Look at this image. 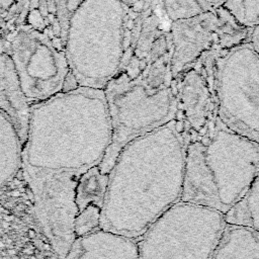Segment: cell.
Here are the masks:
<instances>
[{
  "label": "cell",
  "instance_id": "1",
  "mask_svg": "<svg viewBox=\"0 0 259 259\" xmlns=\"http://www.w3.org/2000/svg\"><path fill=\"white\" fill-rule=\"evenodd\" d=\"M185 153L173 120L127 144L108 174L101 229L139 239L179 202Z\"/></svg>",
  "mask_w": 259,
  "mask_h": 259
},
{
  "label": "cell",
  "instance_id": "2",
  "mask_svg": "<svg viewBox=\"0 0 259 259\" xmlns=\"http://www.w3.org/2000/svg\"><path fill=\"white\" fill-rule=\"evenodd\" d=\"M112 130L104 91L76 87L30 105L22 169L83 174L99 166Z\"/></svg>",
  "mask_w": 259,
  "mask_h": 259
},
{
  "label": "cell",
  "instance_id": "3",
  "mask_svg": "<svg viewBox=\"0 0 259 259\" xmlns=\"http://www.w3.org/2000/svg\"><path fill=\"white\" fill-rule=\"evenodd\" d=\"M147 10L134 11L119 0H84L76 8L65 54L77 87L104 89L130 59Z\"/></svg>",
  "mask_w": 259,
  "mask_h": 259
},
{
  "label": "cell",
  "instance_id": "4",
  "mask_svg": "<svg viewBox=\"0 0 259 259\" xmlns=\"http://www.w3.org/2000/svg\"><path fill=\"white\" fill-rule=\"evenodd\" d=\"M259 171V145L221 121L205 141L186 147L180 201L226 214L247 194Z\"/></svg>",
  "mask_w": 259,
  "mask_h": 259
},
{
  "label": "cell",
  "instance_id": "5",
  "mask_svg": "<svg viewBox=\"0 0 259 259\" xmlns=\"http://www.w3.org/2000/svg\"><path fill=\"white\" fill-rule=\"evenodd\" d=\"M103 91L112 139L98 167L103 174H109L127 144L174 119L176 101L171 70L163 64L148 65L139 71L123 66Z\"/></svg>",
  "mask_w": 259,
  "mask_h": 259
},
{
  "label": "cell",
  "instance_id": "6",
  "mask_svg": "<svg viewBox=\"0 0 259 259\" xmlns=\"http://www.w3.org/2000/svg\"><path fill=\"white\" fill-rule=\"evenodd\" d=\"M226 226L223 213L179 201L138 239L139 259H210Z\"/></svg>",
  "mask_w": 259,
  "mask_h": 259
},
{
  "label": "cell",
  "instance_id": "7",
  "mask_svg": "<svg viewBox=\"0 0 259 259\" xmlns=\"http://www.w3.org/2000/svg\"><path fill=\"white\" fill-rule=\"evenodd\" d=\"M213 75L220 121L259 145V54L248 41L224 52Z\"/></svg>",
  "mask_w": 259,
  "mask_h": 259
},
{
  "label": "cell",
  "instance_id": "8",
  "mask_svg": "<svg viewBox=\"0 0 259 259\" xmlns=\"http://www.w3.org/2000/svg\"><path fill=\"white\" fill-rule=\"evenodd\" d=\"M7 53L29 105L62 92L70 73L65 48L47 33L22 22L12 32Z\"/></svg>",
  "mask_w": 259,
  "mask_h": 259
},
{
  "label": "cell",
  "instance_id": "9",
  "mask_svg": "<svg viewBox=\"0 0 259 259\" xmlns=\"http://www.w3.org/2000/svg\"><path fill=\"white\" fill-rule=\"evenodd\" d=\"M173 80L205 56L220 55L248 41L250 29L224 6L169 23Z\"/></svg>",
  "mask_w": 259,
  "mask_h": 259
},
{
  "label": "cell",
  "instance_id": "10",
  "mask_svg": "<svg viewBox=\"0 0 259 259\" xmlns=\"http://www.w3.org/2000/svg\"><path fill=\"white\" fill-rule=\"evenodd\" d=\"M32 192L39 225L61 259L76 240L75 219L79 212L76 187L82 174L22 169Z\"/></svg>",
  "mask_w": 259,
  "mask_h": 259
},
{
  "label": "cell",
  "instance_id": "11",
  "mask_svg": "<svg viewBox=\"0 0 259 259\" xmlns=\"http://www.w3.org/2000/svg\"><path fill=\"white\" fill-rule=\"evenodd\" d=\"M217 56L203 57L174 79L173 122L186 147L208 139L220 123L213 75Z\"/></svg>",
  "mask_w": 259,
  "mask_h": 259
},
{
  "label": "cell",
  "instance_id": "12",
  "mask_svg": "<svg viewBox=\"0 0 259 259\" xmlns=\"http://www.w3.org/2000/svg\"><path fill=\"white\" fill-rule=\"evenodd\" d=\"M65 259H139L138 239L100 229L76 238Z\"/></svg>",
  "mask_w": 259,
  "mask_h": 259
},
{
  "label": "cell",
  "instance_id": "13",
  "mask_svg": "<svg viewBox=\"0 0 259 259\" xmlns=\"http://www.w3.org/2000/svg\"><path fill=\"white\" fill-rule=\"evenodd\" d=\"M0 110L12 120L23 146L30 105L21 91L14 65L4 45H0Z\"/></svg>",
  "mask_w": 259,
  "mask_h": 259
},
{
  "label": "cell",
  "instance_id": "14",
  "mask_svg": "<svg viewBox=\"0 0 259 259\" xmlns=\"http://www.w3.org/2000/svg\"><path fill=\"white\" fill-rule=\"evenodd\" d=\"M210 259H259V232L227 225Z\"/></svg>",
  "mask_w": 259,
  "mask_h": 259
},
{
  "label": "cell",
  "instance_id": "15",
  "mask_svg": "<svg viewBox=\"0 0 259 259\" xmlns=\"http://www.w3.org/2000/svg\"><path fill=\"white\" fill-rule=\"evenodd\" d=\"M22 164V143L12 120L0 110V186L15 176Z\"/></svg>",
  "mask_w": 259,
  "mask_h": 259
},
{
  "label": "cell",
  "instance_id": "16",
  "mask_svg": "<svg viewBox=\"0 0 259 259\" xmlns=\"http://www.w3.org/2000/svg\"><path fill=\"white\" fill-rule=\"evenodd\" d=\"M107 184L108 174H103L98 166L83 173L76 187V203L79 211L91 204L102 207Z\"/></svg>",
  "mask_w": 259,
  "mask_h": 259
},
{
  "label": "cell",
  "instance_id": "17",
  "mask_svg": "<svg viewBox=\"0 0 259 259\" xmlns=\"http://www.w3.org/2000/svg\"><path fill=\"white\" fill-rule=\"evenodd\" d=\"M224 217L227 225L247 227L259 232V171L244 198Z\"/></svg>",
  "mask_w": 259,
  "mask_h": 259
},
{
  "label": "cell",
  "instance_id": "18",
  "mask_svg": "<svg viewBox=\"0 0 259 259\" xmlns=\"http://www.w3.org/2000/svg\"><path fill=\"white\" fill-rule=\"evenodd\" d=\"M226 2L227 0H158V6L163 18L171 23L214 10Z\"/></svg>",
  "mask_w": 259,
  "mask_h": 259
},
{
  "label": "cell",
  "instance_id": "19",
  "mask_svg": "<svg viewBox=\"0 0 259 259\" xmlns=\"http://www.w3.org/2000/svg\"><path fill=\"white\" fill-rule=\"evenodd\" d=\"M224 7L249 29L259 24V0H227Z\"/></svg>",
  "mask_w": 259,
  "mask_h": 259
},
{
  "label": "cell",
  "instance_id": "20",
  "mask_svg": "<svg viewBox=\"0 0 259 259\" xmlns=\"http://www.w3.org/2000/svg\"><path fill=\"white\" fill-rule=\"evenodd\" d=\"M100 229L101 207L91 204L78 212L74 223V233L76 238L90 235Z\"/></svg>",
  "mask_w": 259,
  "mask_h": 259
},
{
  "label": "cell",
  "instance_id": "21",
  "mask_svg": "<svg viewBox=\"0 0 259 259\" xmlns=\"http://www.w3.org/2000/svg\"><path fill=\"white\" fill-rule=\"evenodd\" d=\"M83 1L84 0H55L56 7H57V13H58V19H59L62 37L64 39V42H65V38H66V32H67L70 16Z\"/></svg>",
  "mask_w": 259,
  "mask_h": 259
},
{
  "label": "cell",
  "instance_id": "22",
  "mask_svg": "<svg viewBox=\"0 0 259 259\" xmlns=\"http://www.w3.org/2000/svg\"><path fill=\"white\" fill-rule=\"evenodd\" d=\"M123 5L134 11H146L152 4V0H119Z\"/></svg>",
  "mask_w": 259,
  "mask_h": 259
},
{
  "label": "cell",
  "instance_id": "23",
  "mask_svg": "<svg viewBox=\"0 0 259 259\" xmlns=\"http://www.w3.org/2000/svg\"><path fill=\"white\" fill-rule=\"evenodd\" d=\"M248 42L254 48V50L259 54V24L254 28L250 29V34Z\"/></svg>",
  "mask_w": 259,
  "mask_h": 259
},
{
  "label": "cell",
  "instance_id": "24",
  "mask_svg": "<svg viewBox=\"0 0 259 259\" xmlns=\"http://www.w3.org/2000/svg\"><path fill=\"white\" fill-rule=\"evenodd\" d=\"M15 0H0V14L7 12Z\"/></svg>",
  "mask_w": 259,
  "mask_h": 259
}]
</instances>
